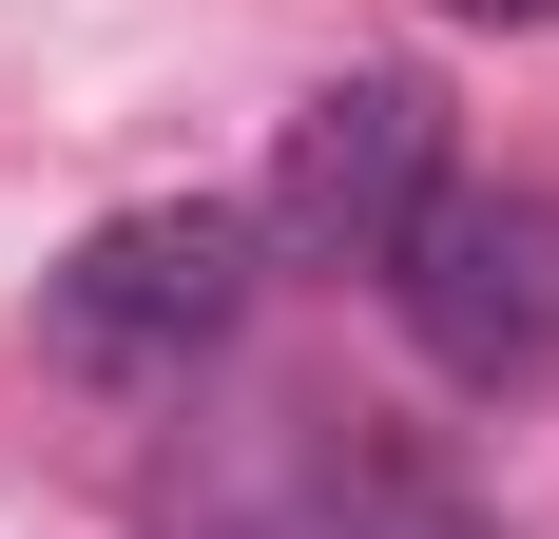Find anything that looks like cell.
Instances as JSON below:
<instances>
[{
	"label": "cell",
	"instance_id": "obj_4",
	"mask_svg": "<svg viewBox=\"0 0 559 539\" xmlns=\"http://www.w3.org/2000/svg\"><path fill=\"white\" fill-rule=\"evenodd\" d=\"M444 20H502V39H540V20H559V0H444Z\"/></svg>",
	"mask_w": 559,
	"mask_h": 539
},
{
	"label": "cell",
	"instance_id": "obj_1",
	"mask_svg": "<svg viewBox=\"0 0 559 539\" xmlns=\"http://www.w3.org/2000/svg\"><path fill=\"white\" fill-rule=\"evenodd\" d=\"M251 270H271V231L231 193H155V213H97L58 251L39 327H58V367H97V385H174V367H213L251 327Z\"/></svg>",
	"mask_w": 559,
	"mask_h": 539
},
{
	"label": "cell",
	"instance_id": "obj_3",
	"mask_svg": "<svg viewBox=\"0 0 559 539\" xmlns=\"http://www.w3.org/2000/svg\"><path fill=\"white\" fill-rule=\"evenodd\" d=\"M425 193H444V97L367 58V77H329V97L289 116V155H271V193H251V231H271L289 270H386Z\"/></svg>",
	"mask_w": 559,
	"mask_h": 539
},
{
	"label": "cell",
	"instance_id": "obj_2",
	"mask_svg": "<svg viewBox=\"0 0 559 539\" xmlns=\"http://www.w3.org/2000/svg\"><path fill=\"white\" fill-rule=\"evenodd\" d=\"M386 309L444 385H540L559 367V193H425L386 251Z\"/></svg>",
	"mask_w": 559,
	"mask_h": 539
}]
</instances>
